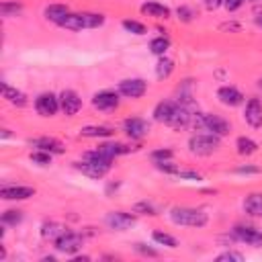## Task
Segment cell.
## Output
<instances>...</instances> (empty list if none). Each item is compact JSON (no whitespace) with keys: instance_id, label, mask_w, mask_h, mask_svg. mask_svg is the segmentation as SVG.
I'll return each mask as SVG.
<instances>
[{"instance_id":"6da1fadb","label":"cell","mask_w":262,"mask_h":262,"mask_svg":"<svg viewBox=\"0 0 262 262\" xmlns=\"http://www.w3.org/2000/svg\"><path fill=\"white\" fill-rule=\"evenodd\" d=\"M113 164H115V160L102 156L96 147L82 151L80 160L72 162V166H74L80 174H84L86 178H92V180H100V178H104V176L113 170Z\"/></svg>"},{"instance_id":"7a4b0ae2","label":"cell","mask_w":262,"mask_h":262,"mask_svg":"<svg viewBox=\"0 0 262 262\" xmlns=\"http://www.w3.org/2000/svg\"><path fill=\"white\" fill-rule=\"evenodd\" d=\"M168 219L176 227H190V229H203L209 225V213L199 207L188 205H174L168 209Z\"/></svg>"},{"instance_id":"3957f363","label":"cell","mask_w":262,"mask_h":262,"mask_svg":"<svg viewBox=\"0 0 262 262\" xmlns=\"http://www.w3.org/2000/svg\"><path fill=\"white\" fill-rule=\"evenodd\" d=\"M190 129L192 131H207V133H213L217 137H227L231 133V123L217 115V113H203V111H196L192 115V121H190Z\"/></svg>"},{"instance_id":"277c9868","label":"cell","mask_w":262,"mask_h":262,"mask_svg":"<svg viewBox=\"0 0 262 262\" xmlns=\"http://www.w3.org/2000/svg\"><path fill=\"white\" fill-rule=\"evenodd\" d=\"M186 147H188V154H192L196 158H209L221 149V137L207 133V131H194L188 137Z\"/></svg>"},{"instance_id":"5b68a950","label":"cell","mask_w":262,"mask_h":262,"mask_svg":"<svg viewBox=\"0 0 262 262\" xmlns=\"http://www.w3.org/2000/svg\"><path fill=\"white\" fill-rule=\"evenodd\" d=\"M33 108L39 117L43 119H53L57 117V113H61L59 106V94L51 92V90H43L33 98Z\"/></svg>"},{"instance_id":"8992f818","label":"cell","mask_w":262,"mask_h":262,"mask_svg":"<svg viewBox=\"0 0 262 262\" xmlns=\"http://www.w3.org/2000/svg\"><path fill=\"white\" fill-rule=\"evenodd\" d=\"M121 131L131 141H143L149 135V131H151V123L147 119H143V117L129 115V117H125L121 121Z\"/></svg>"},{"instance_id":"52a82bcc","label":"cell","mask_w":262,"mask_h":262,"mask_svg":"<svg viewBox=\"0 0 262 262\" xmlns=\"http://www.w3.org/2000/svg\"><path fill=\"white\" fill-rule=\"evenodd\" d=\"M117 90H119V94H121L123 98H127V100H139V98H143V96L147 94L149 84H147V80H143V78H139V76H131V78L119 80V82H117Z\"/></svg>"},{"instance_id":"ba28073f","label":"cell","mask_w":262,"mask_h":262,"mask_svg":"<svg viewBox=\"0 0 262 262\" xmlns=\"http://www.w3.org/2000/svg\"><path fill=\"white\" fill-rule=\"evenodd\" d=\"M121 100H123V96L119 94L117 88H102L92 94L90 104L100 113H113L121 106Z\"/></svg>"},{"instance_id":"9c48e42d","label":"cell","mask_w":262,"mask_h":262,"mask_svg":"<svg viewBox=\"0 0 262 262\" xmlns=\"http://www.w3.org/2000/svg\"><path fill=\"white\" fill-rule=\"evenodd\" d=\"M229 231H231V235L235 237L237 244H246V246H252V248H262V229L260 227L239 221Z\"/></svg>"},{"instance_id":"30bf717a","label":"cell","mask_w":262,"mask_h":262,"mask_svg":"<svg viewBox=\"0 0 262 262\" xmlns=\"http://www.w3.org/2000/svg\"><path fill=\"white\" fill-rule=\"evenodd\" d=\"M84 235L80 231H74V229H68L63 235H59L55 242H53V248L57 254H63V256H74L82 250L84 246Z\"/></svg>"},{"instance_id":"8fae6325","label":"cell","mask_w":262,"mask_h":262,"mask_svg":"<svg viewBox=\"0 0 262 262\" xmlns=\"http://www.w3.org/2000/svg\"><path fill=\"white\" fill-rule=\"evenodd\" d=\"M135 223H137V215L133 211L115 209V211H108L104 215V225L113 231H127L131 227H135Z\"/></svg>"},{"instance_id":"7c38bea8","label":"cell","mask_w":262,"mask_h":262,"mask_svg":"<svg viewBox=\"0 0 262 262\" xmlns=\"http://www.w3.org/2000/svg\"><path fill=\"white\" fill-rule=\"evenodd\" d=\"M37 194L35 186L29 184H2L0 186V199L6 203H20V201H29Z\"/></svg>"},{"instance_id":"4fadbf2b","label":"cell","mask_w":262,"mask_h":262,"mask_svg":"<svg viewBox=\"0 0 262 262\" xmlns=\"http://www.w3.org/2000/svg\"><path fill=\"white\" fill-rule=\"evenodd\" d=\"M96 149H98L102 156H106V158H111V160H117V158H121V156H129V154H133V151H137L139 147L108 137V139H100L98 145H96Z\"/></svg>"},{"instance_id":"5bb4252c","label":"cell","mask_w":262,"mask_h":262,"mask_svg":"<svg viewBox=\"0 0 262 262\" xmlns=\"http://www.w3.org/2000/svg\"><path fill=\"white\" fill-rule=\"evenodd\" d=\"M215 96L227 108H237V106H244V102H246V94L237 86H233V84H221L217 88Z\"/></svg>"},{"instance_id":"9a60e30c","label":"cell","mask_w":262,"mask_h":262,"mask_svg":"<svg viewBox=\"0 0 262 262\" xmlns=\"http://www.w3.org/2000/svg\"><path fill=\"white\" fill-rule=\"evenodd\" d=\"M242 117H244L246 125H250L252 129H262V98L260 96L246 98Z\"/></svg>"},{"instance_id":"2e32d148","label":"cell","mask_w":262,"mask_h":262,"mask_svg":"<svg viewBox=\"0 0 262 262\" xmlns=\"http://www.w3.org/2000/svg\"><path fill=\"white\" fill-rule=\"evenodd\" d=\"M57 94H59V106H61V113H63L66 117H76V115L82 111L84 102H82L80 92H76L74 88H63V90L57 92Z\"/></svg>"},{"instance_id":"e0dca14e","label":"cell","mask_w":262,"mask_h":262,"mask_svg":"<svg viewBox=\"0 0 262 262\" xmlns=\"http://www.w3.org/2000/svg\"><path fill=\"white\" fill-rule=\"evenodd\" d=\"M27 145H29L31 149H43V151H49V154H53V156L66 154V145H63L57 137H51V135L29 137V139H27Z\"/></svg>"},{"instance_id":"ac0fdd59","label":"cell","mask_w":262,"mask_h":262,"mask_svg":"<svg viewBox=\"0 0 262 262\" xmlns=\"http://www.w3.org/2000/svg\"><path fill=\"white\" fill-rule=\"evenodd\" d=\"M139 12L143 16H151L156 20H168L174 14V10L168 4L160 2V0H145V2H141L139 4Z\"/></svg>"},{"instance_id":"d6986e66","label":"cell","mask_w":262,"mask_h":262,"mask_svg":"<svg viewBox=\"0 0 262 262\" xmlns=\"http://www.w3.org/2000/svg\"><path fill=\"white\" fill-rule=\"evenodd\" d=\"M194 113H196L194 108L176 102V108H174V113H172V117H170V121H168L166 127H170L172 131H184V129L190 127V121H192V115Z\"/></svg>"},{"instance_id":"ffe728a7","label":"cell","mask_w":262,"mask_h":262,"mask_svg":"<svg viewBox=\"0 0 262 262\" xmlns=\"http://www.w3.org/2000/svg\"><path fill=\"white\" fill-rule=\"evenodd\" d=\"M0 90H2L4 102H8L10 106H14V108H25V106L29 104V96H27L20 88L10 86L8 82H0Z\"/></svg>"},{"instance_id":"44dd1931","label":"cell","mask_w":262,"mask_h":262,"mask_svg":"<svg viewBox=\"0 0 262 262\" xmlns=\"http://www.w3.org/2000/svg\"><path fill=\"white\" fill-rule=\"evenodd\" d=\"M174 108H176V100L174 98H162L151 108V121L158 123V125H168Z\"/></svg>"},{"instance_id":"7402d4cb","label":"cell","mask_w":262,"mask_h":262,"mask_svg":"<svg viewBox=\"0 0 262 262\" xmlns=\"http://www.w3.org/2000/svg\"><path fill=\"white\" fill-rule=\"evenodd\" d=\"M70 227L68 225H63L61 221H55V219H45L41 225H39V235L45 239V242H55L59 235H63L66 231H68Z\"/></svg>"},{"instance_id":"603a6c76","label":"cell","mask_w":262,"mask_h":262,"mask_svg":"<svg viewBox=\"0 0 262 262\" xmlns=\"http://www.w3.org/2000/svg\"><path fill=\"white\" fill-rule=\"evenodd\" d=\"M78 135L84 137V139H98L100 141V139L113 137L115 127H111V125H84V127H80Z\"/></svg>"},{"instance_id":"cb8c5ba5","label":"cell","mask_w":262,"mask_h":262,"mask_svg":"<svg viewBox=\"0 0 262 262\" xmlns=\"http://www.w3.org/2000/svg\"><path fill=\"white\" fill-rule=\"evenodd\" d=\"M242 209L252 219H262V192H248L242 201Z\"/></svg>"},{"instance_id":"d4e9b609","label":"cell","mask_w":262,"mask_h":262,"mask_svg":"<svg viewBox=\"0 0 262 262\" xmlns=\"http://www.w3.org/2000/svg\"><path fill=\"white\" fill-rule=\"evenodd\" d=\"M70 12L72 10H70L68 4H63V2H51V4H47L43 8V18L49 20V23H53V25H59Z\"/></svg>"},{"instance_id":"484cf974","label":"cell","mask_w":262,"mask_h":262,"mask_svg":"<svg viewBox=\"0 0 262 262\" xmlns=\"http://www.w3.org/2000/svg\"><path fill=\"white\" fill-rule=\"evenodd\" d=\"M260 149V143L256 139H252L250 135H239L235 137V154L242 158H250Z\"/></svg>"},{"instance_id":"4316f807","label":"cell","mask_w":262,"mask_h":262,"mask_svg":"<svg viewBox=\"0 0 262 262\" xmlns=\"http://www.w3.org/2000/svg\"><path fill=\"white\" fill-rule=\"evenodd\" d=\"M174 70H176V61H174L172 57H168V55L158 57V61H156V66H154V74H156V78H158L160 82L168 80V78L174 74Z\"/></svg>"},{"instance_id":"83f0119b","label":"cell","mask_w":262,"mask_h":262,"mask_svg":"<svg viewBox=\"0 0 262 262\" xmlns=\"http://www.w3.org/2000/svg\"><path fill=\"white\" fill-rule=\"evenodd\" d=\"M172 47V41L168 35H158V37H151L149 43H147V49L151 55L156 57H162V55H168V49Z\"/></svg>"},{"instance_id":"f1b7e54d","label":"cell","mask_w":262,"mask_h":262,"mask_svg":"<svg viewBox=\"0 0 262 262\" xmlns=\"http://www.w3.org/2000/svg\"><path fill=\"white\" fill-rule=\"evenodd\" d=\"M151 242H154L156 246H162V248H168V250L180 248L178 237L172 235V233H168V231H164V229H154V231H151Z\"/></svg>"},{"instance_id":"f546056e","label":"cell","mask_w":262,"mask_h":262,"mask_svg":"<svg viewBox=\"0 0 262 262\" xmlns=\"http://www.w3.org/2000/svg\"><path fill=\"white\" fill-rule=\"evenodd\" d=\"M131 211H133L137 217H158V215H160V209H158L151 201H147V199H141V201L133 203V205H131Z\"/></svg>"},{"instance_id":"4dcf8cb0","label":"cell","mask_w":262,"mask_h":262,"mask_svg":"<svg viewBox=\"0 0 262 262\" xmlns=\"http://www.w3.org/2000/svg\"><path fill=\"white\" fill-rule=\"evenodd\" d=\"M25 10V4L20 0H2L0 2V14L2 18H14L20 16Z\"/></svg>"},{"instance_id":"1f68e13d","label":"cell","mask_w":262,"mask_h":262,"mask_svg":"<svg viewBox=\"0 0 262 262\" xmlns=\"http://www.w3.org/2000/svg\"><path fill=\"white\" fill-rule=\"evenodd\" d=\"M25 221V211L12 207V209H4L2 215H0V223L6 225V227H16Z\"/></svg>"},{"instance_id":"d6a6232c","label":"cell","mask_w":262,"mask_h":262,"mask_svg":"<svg viewBox=\"0 0 262 262\" xmlns=\"http://www.w3.org/2000/svg\"><path fill=\"white\" fill-rule=\"evenodd\" d=\"M121 29L125 31V33H129V35H135V37H143V35H147V25L145 23H141V20H137V18H123L121 20Z\"/></svg>"},{"instance_id":"836d02e7","label":"cell","mask_w":262,"mask_h":262,"mask_svg":"<svg viewBox=\"0 0 262 262\" xmlns=\"http://www.w3.org/2000/svg\"><path fill=\"white\" fill-rule=\"evenodd\" d=\"M59 29H66V31H84V20H82V10L80 12H70L59 25Z\"/></svg>"},{"instance_id":"e575fe53","label":"cell","mask_w":262,"mask_h":262,"mask_svg":"<svg viewBox=\"0 0 262 262\" xmlns=\"http://www.w3.org/2000/svg\"><path fill=\"white\" fill-rule=\"evenodd\" d=\"M174 16H176L180 23L188 25V23L196 20V16H199V10H196L194 6H190V4H180V6H176V8H174Z\"/></svg>"},{"instance_id":"d590c367","label":"cell","mask_w":262,"mask_h":262,"mask_svg":"<svg viewBox=\"0 0 262 262\" xmlns=\"http://www.w3.org/2000/svg\"><path fill=\"white\" fill-rule=\"evenodd\" d=\"M29 160H31V164H33V166H39V168H49V166L53 164V154L43 151V149H31Z\"/></svg>"},{"instance_id":"8d00e7d4","label":"cell","mask_w":262,"mask_h":262,"mask_svg":"<svg viewBox=\"0 0 262 262\" xmlns=\"http://www.w3.org/2000/svg\"><path fill=\"white\" fill-rule=\"evenodd\" d=\"M147 156H149L151 164L168 162V160H174V149H172V147H156V149H151Z\"/></svg>"},{"instance_id":"74e56055","label":"cell","mask_w":262,"mask_h":262,"mask_svg":"<svg viewBox=\"0 0 262 262\" xmlns=\"http://www.w3.org/2000/svg\"><path fill=\"white\" fill-rule=\"evenodd\" d=\"M133 252L141 258H160V250L154 246H147L145 242H135L133 244Z\"/></svg>"},{"instance_id":"f35d334b","label":"cell","mask_w":262,"mask_h":262,"mask_svg":"<svg viewBox=\"0 0 262 262\" xmlns=\"http://www.w3.org/2000/svg\"><path fill=\"white\" fill-rule=\"evenodd\" d=\"M174 178L184 180V182H201V180H205V176L199 170H190V168H180Z\"/></svg>"},{"instance_id":"ab89813d","label":"cell","mask_w":262,"mask_h":262,"mask_svg":"<svg viewBox=\"0 0 262 262\" xmlns=\"http://www.w3.org/2000/svg\"><path fill=\"white\" fill-rule=\"evenodd\" d=\"M231 172H233L235 176H258V174H262V168L256 166V164H239V166H235Z\"/></svg>"},{"instance_id":"60d3db41","label":"cell","mask_w":262,"mask_h":262,"mask_svg":"<svg viewBox=\"0 0 262 262\" xmlns=\"http://www.w3.org/2000/svg\"><path fill=\"white\" fill-rule=\"evenodd\" d=\"M215 260H217V262H244L246 256H244L242 252H235V250H225V252L217 254Z\"/></svg>"},{"instance_id":"b9f144b4","label":"cell","mask_w":262,"mask_h":262,"mask_svg":"<svg viewBox=\"0 0 262 262\" xmlns=\"http://www.w3.org/2000/svg\"><path fill=\"white\" fill-rule=\"evenodd\" d=\"M154 168H156L158 172L166 174V176H176V172L180 170V166H178V164H174V160H168V162H158V164H154Z\"/></svg>"},{"instance_id":"7bdbcfd3","label":"cell","mask_w":262,"mask_h":262,"mask_svg":"<svg viewBox=\"0 0 262 262\" xmlns=\"http://www.w3.org/2000/svg\"><path fill=\"white\" fill-rule=\"evenodd\" d=\"M219 31H223V33H239L242 31V25L235 23V20H227V23H221L219 25Z\"/></svg>"},{"instance_id":"ee69618b","label":"cell","mask_w":262,"mask_h":262,"mask_svg":"<svg viewBox=\"0 0 262 262\" xmlns=\"http://www.w3.org/2000/svg\"><path fill=\"white\" fill-rule=\"evenodd\" d=\"M201 4H203V8L209 10V12H215V10L223 8V0H201Z\"/></svg>"},{"instance_id":"f6af8a7d","label":"cell","mask_w":262,"mask_h":262,"mask_svg":"<svg viewBox=\"0 0 262 262\" xmlns=\"http://www.w3.org/2000/svg\"><path fill=\"white\" fill-rule=\"evenodd\" d=\"M244 4H246V0H223V8H225L227 12H235V10H239Z\"/></svg>"},{"instance_id":"bcb514c9","label":"cell","mask_w":262,"mask_h":262,"mask_svg":"<svg viewBox=\"0 0 262 262\" xmlns=\"http://www.w3.org/2000/svg\"><path fill=\"white\" fill-rule=\"evenodd\" d=\"M121 188V180H108L104 186V194L106 196H115V192Z\"/></svg>"},{"instance_id":"7dc6e473","label":"cell","mask_w":262,"mask_h":262,"mask_svg":"<svg viewBox=\"0 0 262 262\" xmlns=\"http://www.w3.org/2000/svg\"><path fill=\"white\" fill-rule=\"evenodd\" d=\"M80 233H82L84 237H94V235H98L100 231H98L96 227H82V229H80Z\"/></svg>"},{"instance_id":"c3c4849f","label":"cell","mask_w":262,"mask_h":262,"mask_svg":"<svg viewBox=\"0 0 262 262\" xmlns=\"http://www.w3.org/2000/svg\"><path fill=\"white\" fill-rule=\"evenodd\" d=\"M70 258H72L74 262H90V260H92L88 254H80V252H78V254H74V256H70Z\"/></svg>"},{"instance_id":"681fc988","label":"cell","mask_w":262,"mask_h":262,"mask_svg":"<svg viewBox=\"0 0 262 262\" xmlns=\"http://www.w3.org/2000/svg\"><path fill=\"white\" fill-rule=\"evenodd\" d=\"M12 137V133H10V129H0V139L2 141H6V139H10Z\"/></svg>"},{"instance_id":"f907efd6","label":"cell","mask_w":262,"mask_h":262,"mask_svg":"<svg viewBox=\"0 0 262 262\" xmlns=\"http://www.w3.org/2000/svg\"><path fill=\"white\" fill-rule=\"evenodd\" d=\"M57 256L55 254H47V256H41V262H55Z\"/></svg>"},{"instance_id":"816d5d0a","label":"cell","mask_w":262,"mask_h":262,"mask_svg":"<svg viewBox=\"0 0 262 262\" xmlns=\"http://www.w3.org/2000/svg\"><path fill=\"white\" fill-rule=\"evenodd\" d=\"M0 260H2V262L6 260V246H4V244H0Z\"/></svg>"},{"instance_id":"f5cc1de1","label":"cell","mask_w":262,"mask_h":262,"mask_svg":"<svg viewBox=\"0 0 262 262\" xmlns=\"http://www.w3.org/2000/svg\"><path fill=\"white\" fill-rule=\"evenodd\" d=\"M254 20H256V25H258V27H260V29H262V12H260V14H258V16H256V18H254Z\"/></svg>"},{"instance_id":"db71d44e","label":"cell","mask_w":262,"mask_h":262,"mask_svg":"<svg viewBox=\"0 0 262 262\" xmlns=\"http://www.w3.org/2000/svg\"><path fill=\"white\" fill-rule=\"evenodd\" d=\"M258 86H260V88H262V78H260V80H258Z\"/></svg>"},{"instance_id":"11a10c76","label":"cell","mask_w":262,"mask_h":262,"mask_svg":"<svg viewBox=\"0 0 262 262\" xmlns=\"http://www.w3.org/2000/svg\"><path fill=\"white\" fill-rule=\"evenodd\" d=\"M246 2H260V0H246Z\"/></svg>"}]
</instances>
